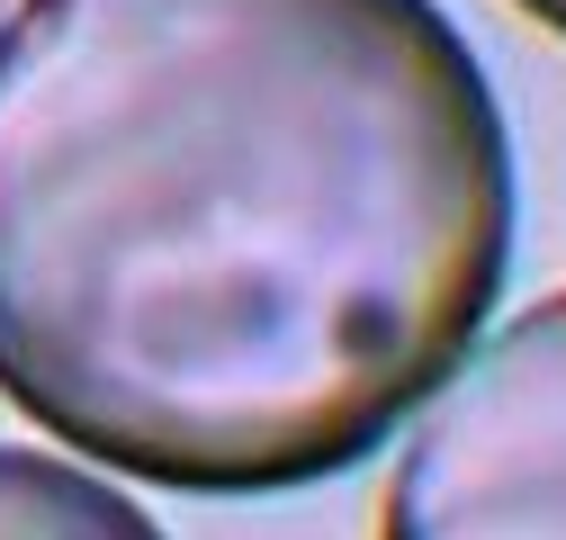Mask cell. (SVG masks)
Returning <instances> with one entry per match:
<instances>
[{
  "mask_svg": "<svg viewBox=\"0 0 566 540\" xmlns=\"http://www.w3.org/2000/svg\"><path fill=\"white\" fill-rule=\"evenodd\" d=\"M504 261V108L432 0H36L0 45V387L117 478H333Z\"/></svg>",
  "mask_w": 566,
  "mask_h": 540,
  "instance_id": "1",
  "label": "cell"
},
{
  "mask_svg": "<svg viewBox=\"0 0 566 540\" xmlns=\"http://www.w3.org/2000/svg\"><path fill=\"white\" fill-rule=\"evenodd\" d=\"M378 540H566V289L476 333L413 405Z\"/></svg>",
  "mask_w": 566,
  "mask_h": 540,
  "instance_id": "2",
  "label": "cell"
},
{
  "mask_svg": "<svg viewBox=\"0 0 566 540\" xmlns=\"http://www.w3.org/2000/svg\"><path fill=\"white\" fill-rule=\"evenodd\" d=\"M0 540H163L145 505L45 450H0Z\"/></svg>",
  "mask_w": 566,
  "mask_h": 540,
  "instance_id": "3",
  "label": "cell"
},
{
  "mask_svg": "<svg viewBox=\"0 0 566 540\" xmlns=\"http://www.w3.org/2000/svg\"><path fill=\"white\" fill-rule=\"evenodd\" d=\"M522 10H531L539 28H557V37H566V0H522Z\"/></svg>",
  "mask_w": 566,
  "mask_h": 540,
  "instance_id": "4",
  "label": "cell"
},
{
  "mask_svg": "<svg viewBox=\"0 0 566 540\" xmlns=\"http://www.w3.org/2000/svg\"><path fill=\"white\" fill-rule=\"evenodd\" d=\"M28 10H36V0H0V45L19 37V19H28Z\"/></svg>",
  "mask_w": 566,
  "mask_h": 540,
  "instance_id": "5",
  "label": "cell"
}]
</instances>
